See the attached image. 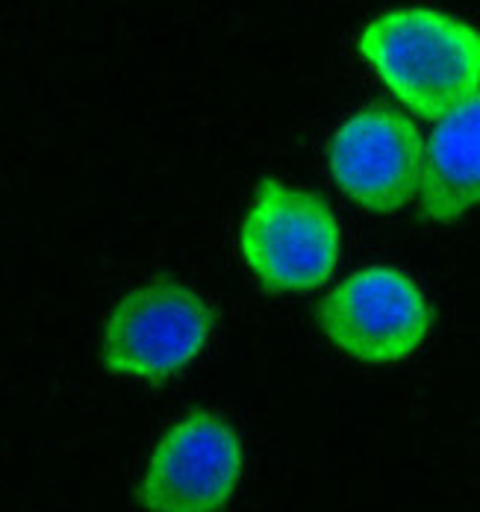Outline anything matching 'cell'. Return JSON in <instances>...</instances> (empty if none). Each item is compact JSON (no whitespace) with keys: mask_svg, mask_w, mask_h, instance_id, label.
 I'll return each mask as SVG.
<instances>
[{"mask_svg":"<svg viewBox=\"0 0 480 512\" xmlns=\"http://www.w3.org/2000/svg\"><path fill=\"white\" fill-rule=\"evenodd\" d=\"M319 324L342 354L369 365H392L422 348L433 309L410 274L369 265L330 289L319 304Z\"/></svg>","mask_w":480,"mask_h":512,"instance_id":"4","label":"cell"},{"mask_svg":"<svg viewBox=\"0 0 480 512\" xmlns=\"http://www.w3.org/2000/svg\"><path fill=\"white\" fill-rule=\"evenodd\" d=\"M327 165L336 186L354 204L389 215L419 198L425 139L401 109L372 103L336 127L327 145Z\"/></svg>","mask_w":480,"mask_h":512,"instance_id":"5","label":"cell"},{"mask_svg":"<svg viewBox=\"0 0 480 512\" xmlns=\"http://www.w3.org/2000/svg\"><path fill=\"white\" fill-rule=\"evenodd\" d=\"M342 251L327 201L274 177L260 180L239 230V254L257 283L277 292H313L330 280Z\"/></svg>","mask_w":480,"mask_h":512,"instance_id":"2","label":"cell"},{"mask_svg":"<svg viewBox=\"0 0 480 512\" xmlns=\"http://www.w3.org/2000/svg\"><path fill=\"white\" fill-rule=\"evenodd\" d=\"M242 477V442L213 412L195 410L157 442L139 483L148 512H218Z\"/></svg>","mask_w":480,"mask_h":512,"instance_id":"6","label":"cell"},{"mask_svg":"<svg viewBox=\"0 0 480 512\" xmlns=\"http://www.w3.org/2000/svg\"><path fill=\"white\" fill-rule=\"evenodd\" d=\"M215 312L192 286L160 277L127 292L109 309L101 359L109 374L162 383L207 348Z\"/></svg>","mask_w":480,"mask_h":512,"instance_id":"3","label":"cell"},{"mask_svg":"<svg viewBox=\"0 0 480 512\" xmlns=\"http://www.w3.org/2000/svg\"><path fill=\"white\" fill-rule=\"evenodd\" d=\"M357 51L413 115L439 121L480 89V30L433 6H398L360 30Z\"/></svg>","mask_w":480,"mask_h":512,"instance_id":"1","label":"cell"},{"mask_svg":"<svg viewBox=\"0 0 480 512\" xmlns=\"http://www.w3.org/2000/svg\"><path fill=\"white\" fill-rule=\"evenodd\" d=\"M480 206V89L445 112L425 142L419 209L448 224Z\"/></svg>","mask_w":480,"mask_h":512,"instance_id":"7","label":"cell"}]
</instances>
